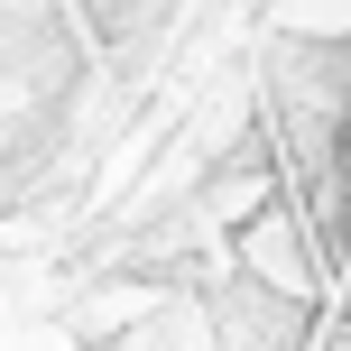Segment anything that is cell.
Here are the masks:
<instances>
[{"instance_id": "6da1fadb", "label": "cell", "mask_w": 351, "mask_h": 351, "mask_svg": "<svg viewBox=\"0 0 351 351\" xmlns=\"http://www.w3.org/2000/svg\"><path fill=\"white\" fill-rule=\"evenodd\" d=\"M333 204L351 213V102H342V121H333Z\"/></svg>"}]
</instances>
